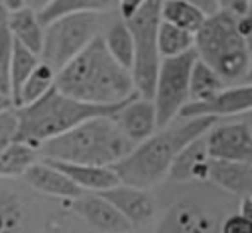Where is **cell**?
<instances>
[{"label": "cell", "mask_w": 252, "mask_h": 233, "mask_svg": "<svg viewBox=\"0 0 252 233\" xmlns=\"http://www.w3.org/2000/svg\"><path fill=\"white\" fill-rule=\"evenodd\" d=\"M193 34L181 30V28H175L171 24H165V22H159V28H158V53H159V59H165V57H177V55H183L187 51L193 49Z\"/></svg>", "instance_id": "484cf974"}, {"label": "cell", "mask_w": 252, "mask_h": 233, "mask_svg": "<svg viewBox=\"0 0 252 233\" xmlns=\"http://www.w3.org/2000/svg\"><path fill=\"white\" fill-rule=\"evenodd\" d=\"M110 120L114 126L120 130V134L130 142V144H140L142 140L150 138L156 130V111L150 99H142L136 95L128 103H124L112 116Z\"/></svg>", "instance_id": "8fae6325"}, {"label": "cell", "mask_w": 252, "mask_h": 233, "mask_svg": "<svg viewBox=\"0 0 252 233\" xmlns=\"http://www.w3.org/2000/svg\"><path fill=\"white\" fill-rule=\"evenodd\" d=\"M236 32H238L244 39H250V34H252L250 12H248V14H242V16H236Z\"/></svg>", "instance_id": "e575fe53"}, {"label": "cell", "mask_w": 252, "mask_h": 233, "mask_svg": "<svg viewBox=\"0 0 252 233\" xmlns=\"http://www.w3.org/2000/svg\"><path fill=\"white\" fill-rule=\"evenodd\" d=\"M24 221L22 201L14 192L0 190V233H18Z\"/></svg>", "instance_id": "83f0119b"}, {"label": "cell", "mask_w": 252, "mask_h": 233, "mask_svg": "<svg viewBox=\"0 0 252 233\" xmlns=\"http://www.w3.org/2000/svg\"><path fill=\"white\" fill-rule=\"evenodd\" d=\"M98 195H102L130 225H142V223L150 221L156 213L150 194L140 188L118 184L110 190L100 192Z\"/></svg>", "instance_id": "4fadbf2b"}, {"label": "cell", "mask_w": 252, "mask_h": 233, "mask_svg": "<svg viewBox=\"0 0 252 233\" xmlns=\"http://www.w3.org/2000/svg\"><path fill=\"white\" fill-rule=\"evenodd\" d=\"M252 107V87L250 83L244 85H230L224 87L220 93H217L215 97L207 99V101H199V103H187L177 118H203V116H230V115H240V113H248Z\"/></svg>", "instance_id": "30bf717a"}, {"label": "cell", "mask_w": 252, "mask_h": 233, "mask_svg": "<svg viewBox=\"0 0 252 233\" xmlns=\"http://www.w3.org/2000/svg\"><path fill=\"white\" fill-rule=\"evenodd\" d=\"M238 215H242V217H246V219L252 221V195H244V197H242Z\"/></svg>", "instance_id": "d590c367"}, {"label": "cell", "mask_w": 252, "mask_h": 233, "mask_svg": "<svg viewBox=\"0 0 252 233\" xmlns=\"http://www.w3.org/2000/svg\"><path fill=\"white\" fill-rule=\"evenodd\" d=\"M12 34L8 30V12L0 6V93L10 97V81H8V67L12 57Z\"/></svg>", "instance_id": "f1b7e54d"}, {"label": "cell", "mask_w": 252, "mask_h": 233, "mask_svg": "<svg viewBox=\"0 0 252 233\" xmlns=\"http://www.w3.org/2000/svg\"><path fill=\"white\" fill-rule=\"evenodd\" d=\"M51 2H53V0H24L26 8H30V10H33V12H41V10L47 8Z\"/></svg>", "instance_id": "74e56055"}, {"label": "cell", "mask_w": 252, "mask_h": 233, "mask_svg": "<svg viewBox=\"0 0 252 233\" xmlns=\"http://www.w3.org/2000/svg\"><path fill=\"white\" fill-rule=\"evenodd\" d=\"M0 6H2L8 14H12V12H18V10L26 8L24 0H0Z\"/></svg>", "instance_id": "8d00e7d4"}, {"label": "cell", "mask_w": 252, "mask_h": 233, "mask_svg": "<svg viewBox=\"0 0 252 233\" xmlns=\"http://www.w3.org/2000/svg\"><path fill=\"white\" fill-rule=\"evenodd\" d=\"M39 57L33 55L32 51H28L26 47H22L20 43L14 41L12 45V57H10V67H8V81H10V101L16 109L18 103V93L20 87L24 85V81L28 79V75L32 73V69L37 65Z\"/></svg>", "instance_id": "d4e9b609"}, {"label": "cell", "mask_w": 252, "mask_h": 233, "mask_svg": "<svg viewBox=\"0 0 252 233\" xmlns=\"http://www.w3.org/2000/svg\"><path fill=\"white\" fill-rule=\"evenodd\" d=\"M156 233H219V223L201 205L179 201L169 207Z\"/></svg>", "instance_id": "7c38bea8"}, {"label": "cell", "mask_w": 252, "mask_h": 233, "mask_svg": "<svg viewBox=\"0 0 252 233\" xmlns=\"http://www.w3.org/2000/svg\"><path fill=\"white\" fill-rule=\"evenodd\" d=\"M45 162H49L59 172H63L81 192L100 194L120 184L110 166H83V164H67V162H53V160H45Z\"/></svg>", "instance_id": "e0dca14e"}, {"label": "cell", "mask_w": 252, "mask_h": 233, "mask_svg": "<svg viewBox=\"0 0 252 233\" xmlns=\"http://www.w3.org/2000/svg\"><path fill=\"white\" fill-rule=\"evenodd\" d=\"M24 180L35 188L41 194L53 195V197H61V199H77L81 197L85 192H81L63 172H59L55 166H51L49 162H33L24 174Z\"/></svg>", "instance_id": "9a60e30c"}, {"label": "cell", "mask_w": 252, "mask_h": 233, "mask_svg": "<svg viewBox=\"0 0 252 233\" xmlns=\"http://www.w3.org/2000/svg\"><path fill=\"white\" fill-rule=\"evenodd\" d=\"M18 142V115L16 109L10 107L0 113V154Z\"/></svg>", "instance_id": "f546056e"}, {"label": "cell", "mask_w": 252, "mask_h": 233, "mask_svg": "<svg viewBox=\"0 0 252 233\" xmlns=\"http://www.w3.org/2000/svg\"><path fill=\"white\" fill-rule=\"evenodd\" d=\"M219 8L224 12H230L234 16H242L250 12V0H217Z\"/></svg>", "instance_id": "d6a6232c"}, {"label": "cell", "mask_w": 252, "mask_h": 233, "mask_svg": "<svg viewBox=\"0 0 252 233\" xmlns=\"http://www.w3.org/2000/svg\"><path fill=\"white\" fill-rule=\"evenodd\" d=\"M100 14H67L43 26V43L39 59L55 73L81 53L96 36H100Z\"/></svg>", "instance_id": "52a82bcc"}, {"label": "cell", "mask_w": 252, "mask_h": 233, "mask_svg": "<svg viewBox=\"0 0 252 233\" xmlns=\"http://www.w3.org/2000/svg\"><path fill=\"white\" fill-rule=\"evenodd\" d=\"M183 2H187V4H191V6H195V8H199L205 16H211V14H215V12L220 10L217 0H183Z\"/></svg>", "instance_id": "836d02e7"}, {"label": "cell", "mask_w": 252, "mask_h": 233, "mask_svg": "<svg viewBox=\"0 0 252 233\" xmlns=\"http://www.w3.org/2000/svg\"><path fill=\"white\" fill-rule=\"evenodd\" d=\"M159 14H161V22L171 24L175 28H181L193 36L207 18L199 8H195L183 0H163Z\"/></svg>", "instance_id": "603a6c76"}, {"label": "cell", "mask_w": 252, "mask_h": 233, "mask_svg": "<svg viewBox=\"0 0 252 233\" xmlns=\"http://www.w3.org/2000/svg\"><path fill=\"white\" fill-rule=\"evenodd\" d=\"M205 136V134H203ZM199 136L197 140L189 142L173 160L167 178L175 182H199L207 180V168H209V156L205 150V138Z\"/></svg>", "instance_id": "ac0fdd59"}, {"label": "cell", "mask_w": 252, "mask_h": 233, "mask_svg": "<svg viewBox=\"0 0 252 233\" xmlns=\"http://www.w3.org/2000/svg\"><path fill=\"white\" fill-rule=\"evenodd\" d=\"M161 2L163 0H146L144 6L124 22L134 43V61H132V83L136 93L142 99H150L154 95V85L159 67L158 53V28L161 22Z\"/></svg>", "instance_id": "8992f818"}, {"label": "cell", "mask_w": 252, "mask_h": 233, "mask_svg": "<svg viewBox=\"0 0 252 233\" xmlns=\"http://www.w3.org/2000/svg\"><path fill=\"white\" fill-rule=\"evenodd\" d=\"M226 85L222 83V79L201 59H195L193 67H191V75H189V101L187 103H199V101H207L211 97H215L217 93H220Z\"/></svg>", "instance_id": "7402d4cb"}, {"label": "cell", "mask_w": 252, "mask_h": 233, "mask_svg": "<svg viewBox=\"0 0 252 233\" xmlns=\"http://www.w3.org/2000/svg\"><path fill=\"white\" fill-rule=\"evenodd\" d=\"M114 6L116 0H53L47 8L37 12V18L45 26L67 14H104Z\"/></svg>", "instance_id": "44dd1931"}, {"label": "cell", "mask_w": 252, "mask_h": 233, "mask_svg": "<svg viewBox=\"0 0 252 233\" xmlns=\"http://www.w3.org/2000/svg\"><path fill=\"white\" fill-rule=\"evenodd\" d=\"M55 83V71L43 63L41 59L37 61V65L32 69V73L28 75V79L24 81V85L20 87V93H18V103H16V109L18 107H26V105H32L35 103L37 99H41Z\"/></svg>", "instance_id": "cb8c5ba5"}, {"label": "cell", "mask_w": 252, "mask_h": 233, "mask_svg": "<svg viewBox=\"0 0 252 233\" xmlns=\"http://www.w3.org/2000/svg\"><path fill=\"white\" fill-rule=\"evenodd\" d=\"M73 209L96 231L102 233H128L132 225L98 194H83L73 199Z\"/></svg>", "instance_id": "5bb4252c"}, {"label": "cell", "mask_w": 252, "mask_h": 233, "mask_svg": "<svg viewBox=\"0 0 252 233\" xmlns=\"http://www.w3.org/2000/svg\"><path fill=\"white\" fill-rule=\"evenodd\" d=\"M10 107H14V105H12V101H10V97L0 93V113H2V111H6V109H10Z\"/></svg>", "instance_id": "f35d334b"}, {"label": "cell", "mask_w": 252, "mask_h": 233, "mask_svg": "<svg viewBox=\"0 0 252 233\" xmlns=\"http://www.w3.org/2000/svg\"><path fill=\"white\" fill-rule=\"evenodd\" d=\"M146 0H116V6H118V16L122 22H128L142 6H144Z\"/></svg>", "instance_id": "1f68e13d"}, {"label": "cell", "mask_w": 252, "mask_h": 233, "mask_svg": "<svg viewBox=\"0 0 252 233\" xmlns=\"http://www.w3.org/2000/svg\"><path fill=\"white\" fill-rule=\"evenodd\" d=\"M215 122L217 118L203 116V118H185L175 126H165L154 132L150 138L136 144L124 158H120L110 168L120 184L148 192L152 186L167 178V172L175 156L189 142L203 136Z\"/></svg>", "instance_id": "7a4b0ae2"}, {"label": "cell", "mask_w": 252, "mask_h": 233, "mask_svg": "<svg viewBox=\"0 0 252 233\" xmlns=\"http://www.w3.org/2000/svg\"><path fill=\"white\" fill-rule=\"evenodd\" d=\"M219 233H252V221L234 213L222 221V225L219 227Z\"/></svg>", "instance_id": "4dcf8cb0"}, {"label": "cell", "mask_w": 252, "mask_h": 233, "mask_svg": "<svg viewBox=\"0 0 252 233\" xmlns=\"http://www.w3.org/2000/svg\"><path fill=\"white\" fill-rule=\"evenodd\" d=\"M197 59L207 63L222 83L244 85L250 75V47L236 32V16L219 10L205 18L193 36Z\"/></svg>", "instance_id": "5b68a950"}, {"label": "cell", "mask_w": 252, "mask_h": 233, "mask_svg": "<svg viewBox=\"0 0 252 233\" xmlns=\"http://www.w3.org/2000/svg\"><path fill=\"white\" fill-rule=\"evenodd\" d=\"M53 87L89 105H116L138 95L130 71L110 57L100 36L55 73Z\"/></svg>", "instance_id": "6da1fadb"}, {"label": "cell", "mask_w": 252, "mask_h": 233, "mask_svg": "<svg viewBox=\"0 0 252 233\" xmlns=\"http://www.w3.org/2000/svg\"><path fill=\"white\" fill-rule=\"evenodd\" d=\"M8 30L12 39L39 57L43 43V24L37 18V12L30 8H22L18 12L8 14Z\"/></svg>", "instance_id": "d6986e66"}, {"label": "cell", "mask_w": 252, "mask_h": 233, "mask_svg": "<svg viewBox=\"0 0 252 233\" xmlns=\"http://www.w3.org/2000/svg\"><path fill=\"white\" fill-rule=\"evenodd\" d=\"M134 144H130L114 126L110 116L91 118L71 128L69 132L43 142L37 152L43 160L83 164V166H112L124 158Z\"/></svg>", "instance_id": "277c9868"}, {"label": "cell", "mask_w": 252, "mask_h": 233, "mask_svg": "<svg viewBox=\"0 0 252 233\" xmlns=\"http://www.w3.org/2000/svg\"><path fill=\"white\" fill-rule=\"evenodd\" d=\"M207 180L215 186L236 194L250 195L252 192V162H226V160H211L207 168Z\"/></svg>", "instance_id": "2e32d148"}, {"label": "cell", "mask_w": 252, "mask_h": 233, "mask_svg": "<svg viewBox=\"0 0 252 233\" xmlns=\"http://www.w3.org/2000/svg\"><path fill=\"white\" fill-rule=\"evenodd\" d=\"M197 59L195 49L177 55L165 57L159 61L158 77L154 85L152 105L156 111V124L158 128H165L177 118L179 111L189 101V75L191 67Z\"/></svg>", "instance_id": "ba28073f"}, {"label": "cell", "mask_w": 252, "mask_h": 233, "mask_svg": "<svg viewBox=\"0 0 252 233\" xmlns=\"http://www.w3.org/2000/svg\"><path fill=\"white\" fill-rule=\"evenodd\" d=\"M33 162H37V150L24 142H14L0 154V178L22 176Z\"/></svg>", "instance_id": "4316f807"}, {"label": "cell", "mask_w": 252, "mask_h": 233, "mask_svg": "<svg viewBox=\"0 0 252 233\" xmlns=\"http://www.w3.org/2000/svg\"><path fill=\"white\" fill-rule=\"evenodd\" d=\"M102 43L106 47V51L110 53V57L124 69H132V61H134V43H132V36L126 28V24L118 18L112 20L108 26H104V32L100 34Z\"/></svg>", "instance_id": "ffe728a7"}, {"label": "cell", "mask_w": 252, "mask_h": 233, "mask_svg": "<svg viewBox=\"0 0 252 233\" xmlns=\"http://www.w3.org/2000/svg\"><path fill=\"white\" fill-rule=\"evenodd\" d=\"M205 150L211 160L252 162V128L248 120L213 124L205 132Z\"/></svg>", "instance_id": "9c48e42d"}, {"label": "cell", "mask_w": 252, "mask_h": 233, "mask_svg": "<svg viewBox=\"0 0 252 233\" xmlns=\"http://www.w3.org/2000/svg\"><path fill=\"white\" fill-rule=\"evenodd\" d=\"M136 97V95H134ZM132 97V99H134ZM130 101V99H128ZM124 101V103H128ZM124 103L116 105H89L61 95L51 87L41 99L32 105L18 107V142L39 148L43 142L57 138L71 128L98 116H112Z\"/></svg>", "instance_id": "3957f363"}]
</instances>
